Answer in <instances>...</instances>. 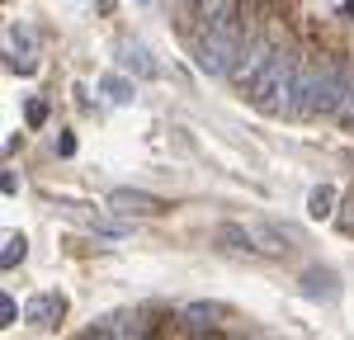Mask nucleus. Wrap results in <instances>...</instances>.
Instances as JSON below:
<instances>
[{
	"label": "nucleus",
	"mask_w": 354,
	"mask_h": 340,
	"mask_svg": "<svg viewBox=\"0 0 354 340\" xmlns=\"http://www.w3.org/2000/svg\"><path fill=\"white\" fill-rule=\"evenodd\" d=\"M109 213L113 218H151V213H165V198L142 194V189H113Z\"/></svg>",
	"instance_id": "nucleus-5"
},
{
	"label": "nucleus",
	"mask_w": 354,
	"mask_h": 340,
	"mask_svg": "<svg viewBox=\"0 0 354 340\" xmlns=\"http://www.w3.org/2000/svg\"><path fill=\"white\" fill-rule=\"evenodd\" d=\"M71 151H76V138H71V133H62V138H57V156H71Z\"/></svg>",
	"instance_id": "nucleus-17"
},
{
	"label": "nucleus",
	"mask_w": 354,
	"mask_h": 340,
	"mask_svg": "<svg viewBox=\"0 0 354 340\" xmlns=\"http://www.w3.org/2000/svg\"><path fill=\"white\" fill-rule=\"evenodd\" d=\"M298 288L307 298H317V303H330V298H335V274H330L326 265H312V270H302Z\"/></svg>",
	"instance_id": "nucleus-8"
},
{
	"label": "nucleus",
	"mask_w": 354,
	"mask_h": 340,
	"mask_svg": "<svg viewBox=\"0 0 354 340\" xmlns=\"http://www.w3.org/2000/svg\"><path fill=\"white\" fill-rule=\"evenodd\" d=\"M218 251L245 255V260H265V255H288V236L279 227H245V223H222L218 227Z\"/></svg>",
	"instance_id": "nucleus-2"
},
{
	"label": "nucleus",
	"mask_w": 354,
	"mask_h": 340,
	"mask_svg": "<svg viewBox=\"0 0 354 340\" xmlns=\"http://www.w3.org/2000/svg\"><path fill=\"white\" fill-rule=\"evenodd\" d=\"M298 53H283V48H274L270 62L260 66V76L250 81L245 90V100L255 104L260 113H288V100H293V81H298Z\"/></svg>",
	"instance_id": "nucleus-1"
},
{
	"label": "nucleus",
	"mask_w": 354,
	"mask_h": 340,
	"mask_svg": "<svg viewBox=\"0 0 354 340\" xmlns=\"http://www.w3.org/2000/svg\"><path fill=\"white\" fill-rule=\"evenodd\" d=\"M100 90H104L109 104H133V81H128V76H104Z\"/></svg>",
	"instance_id": "nucleus-11"
},
{
	"label": "nucleus",
	"mask_w": 354,
	"mask_h": 340,
	"mask_svg": "<svg viewBox=\"0 0 354 340\" xmlns=\"http://www.w3.org/2000/svg\"><path fill=\"white\" fill-rule=\"evenodd\" d=\"M62 312H66V303H62L57 293H38V298H28L24 317L33 321V326H57V321H62Z\"/></svg>",
	"instance_id": "nucleus-9"
},
{
	"label": "nucleus",
	"mask_w": 354,
	"mask_h": 340,
	"mask_svg": "<svg viewBox=\"0 0 354 340\" xmlns=\"http://www.w3.org/2000/svg\"><path fill=\"white\" fill-rule=\"evenodd\" d=\"M19 260H24V236H19V232H10V236H5V246H0V265H5V270H15Z\"/></svg>",
	"instance_id": "nucleus-13"
},
{
	"label": "nucleus",
	"mask_w": 354,
	"mask_h": 340,
	"mask_svg": "<svg viewBox=\"0 0 354 340\" xmlns=\"http://www.w3.org/2000/svg\"><path fill=\"white\" fill-rule=\"evenodd\" d=\"M15 317H19V303H15V298H5V293H0V326H10V321H15Z\"/></svg>",
	"instance_id": "nucleus-16"
},
{
	"label": "nucleus",
	"mask_w": 354,
	"mask_h": 340,
	"mask_svg": "<svg viewBox=\"0 0 354 340\" xmlns=\"http://www.w3.org/2000/svg\"><path fill=\"white\" fill-rule=\"evenodd\" d=\"M118 62L133 76H156V57L147 53V43H137V38H118Z\"/></svg>",
	"instance_id": "nucleus-7"
},
{
	"label": "nucleus",
	"mask_w": 354,
	"mask_h": 340,
	"mask_svg": "<svg viewBox=\"0 0 354 340\" xmlns=\"http://www.w3.org/2000/svg\"><path fill=\"white\" fill-rule=\"evenodd\" d=\"M95 5H100V10H109V5H113V0H95Z\"/></svg>",
	"instance_id": "nucleus-18"
},
{
	"label": "nucleus",
	"mask_w": 354,
	"mask_h": 340,
	"mask_svg": "<svg viewBox=\"0 0 354 340\" xmlns=\"http://www.w3.org/2000/svg\"><path fill=\"white\" fill-rule=\"evenodd\" d=\"M330 208H335V189H330V185H317L312 198H307V213H312V218H330Z\"/></svg>",
	"instance_id": "nucleus-12"
},
{
	"label": "nucleus",
	"mask_w": 354,
	"mask_h": 340,
	"mask_svg": "<svg viewBox=\"0 0 354 340\" xmlns=\"http://www.w3.org/2000/svg\"><path fill=\"white\" fill-rule=\"evenodd\" d=\"M71 218H81L85 227H95L100 236H128V227H123V223H109V218H100L90 203H76V208H71Z\"/></svg>",
	"instance_id": "nucleus-10"
},
{
	"label": "nucleus",
	"mask_w": 354,
	"mask_h": 340,
	"mask_svg": "<svg viewBox=\"0 0 354 340\" xmlns=\"http://www.w3.org/2000/svg\"><path fill=\"white\" fill-rule=\"evenodd\" d=\"M340 118L354 123V71H350V66H345V109H340Z\"/></svg>",
	"instance_id": "nucleus-15"
},
{
	"label": "nucleus",
	"mask_w": 354,
	"mask_h": 340,
	"mask_svg": "<svg viewBox=\"0 0 354 340\" xmlns=\"http://www.w3.org/2000/svg\"><path fill=\"white\" fill-rule=\"evenodd\" d=\"M24 123L28 128H43L48 123V104L43 100H24Z\"/></svg>",
	"instance_id": "nucleus-14"
},
{
	"label": "nucleus",
	"mask_w": 354,
	"mask_h": 340,
	"mask_svg": "<svg viewBox=\"0 0 354 340\" xmlns=\"http://www.w3.org/2000/svg\"><path fill=\"white\" fill-rule=\"evenodd\" d=\"M142 5H151V0H142Z\"/></svg>",
	"instance_id": "nucleus-19"
},
{
	"label": "nucleus",
	"mask_w": 354,
	"mask_h": 340,
	"mask_svg": "<svg viewBox=\"0 0 354 340\" xmlns=\"http://www.w3.org/2000/svg\"><path fill=\"white\" fill-rule=\"evenodd\" d=\"M10 66L19 76H33L38 71V53H33V33L28 28H10Z\"/></svg>",
	"instance_id": "nucleus-6"
},
{
	"label": "nucleus",
	"mask_w": 354,
	"mask_h": 340,
	"mask_svg": "<svg viewBox=\"0 0 354 340\" xmlns=\"http://www.w3.org/2000/svg\"><path fill=\"white\" fill-rule=\"evenodd\" d=\"M241 0H194V19L198 38H218V33H241Z\"/></svg>",
	"instance_id": "nucleus-3"
},
{
	"label": "nucleus",
	"mask_w": 354,
	"mask_h": 340,
	"mask_svg": "<svg viewBox=\"0 0 354 340\" xmlns=\"http://www.w3.org/2000/svg\"><path fill=\"white\" fill-rule=\"evenodd\" d=\"M180 321H185L189 336H218L222 321H232V308L227 303H213V298H198V303H189V308L180 312Z\"/></svg>",
	"instance_id": "nucleus-4"
}]
</instances>
